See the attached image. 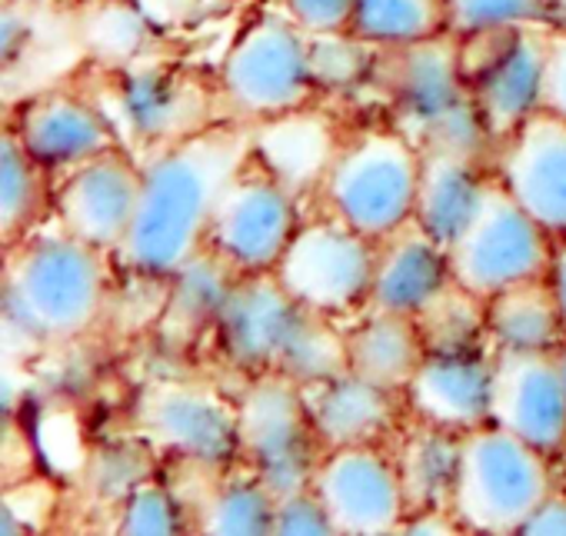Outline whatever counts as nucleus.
<instances>
[{
  "label": "nucleus",
  "instance_id": "obj_4",
  "mask_svg": "<svg viewBox=\"0 0 566 536\" xmlns=\"http://www.w3.org/2000/svg\"><path fill=\"white\" fill-rule=\"evenodd\" d=\"M377 51H384V57L374 71L390 91L403 134L423 150H453L476 160H486L490 150H496L460 74L453 34Z\"/></svg>",
  "mask_w": 566,
  "mask_h": 536
},
{
  "label": "nucleus",
  "instance_id": "obj_31",
  "mask_svg": "<svg viewBox=\"0 0 566 536\" xmlns=\"http://www.w3.org/2000/svg\"><path fill=\"white\" fill-rule=\"evenodd\" d=\"M273 516H276V493L243 470L240 476L223 480L200 516L203 533H223V536H256V533H273Z\"/></svg>",
  "mask_w": 566,
  "mask_h": 536
},
{
  "label": "nucleus",
  "instance_id": "obj_17",
  "mask_svg": "<svg viewBox=\"0 0 566 536\" xmlns=\"http://www.w3.org/2000/svg\"><path fill=\"white\" fill-rule=\"evenodd\" d=\"M493 174L556 240L566 237V120L539 107L493 150Z\"/></svg>",
  "mask_w": 566,
  "mask_h": 536
},
{
  "label": "nucleus",
  "instance_id": "obj_13",
  "mask_svg": "<svg viewBox=\"0 0 566 536\" xmlns=\"http://www.w3.org/2000/svg\"><path fill=\"white\" fill-rule=\"evenodd\" d=\"M134 420L154 446L193 466L220 470L237 460V397L230 400L207 383H150Z\"/></svg>",
  "mask_w": 566,
  "mask_h": 536
},
{
  "label": "nucleus",
  "instance_id": "obj_22",
  "mask_svg": "<svg viewBox=\"0 0 566 536\" xmlns=\"http://www.w3.org/2000/svg\"><path fill=\"white\" fill-rule=\"evenodd\" d=\"M490 170L483 160L453 150H423L413 220L450 246L480 207Z\"/></svg>",
  "mask_w": 566,
  "mask_h": 536
},
{
  "label": "nucleus",
  "instance_id": "obj_35",
  "mask_svg": "<svg viewBox=\"0 0 566 536\" xmlns=\"http://www.w3.org/2000/svg\"><path fill=\"white\" fill-rule=\"evenodd\" d=\"M273 533L291 536V533H304V536H331L334 523L327 506L321 503V496L314 493V486L294 490L287 496H276V516H273Z\"/></svg>",
  "mask_w": 566,
  "mask_h": 536
},
{
  "label": "nucleus",
  "instance_id": "obj_40",
  "mask_svg": "<svg viewBox=\"0 0 566 536\" xmlns=\"http://www.w3.org/2000/svg\"><path fill=\"white\" fill-rule=\"evenodd\" d=\"M556 291V301H559V311L566 317V237L556 240L553 246V263H549V277H546Z\"/></svg>",
  "mask_w": 566,
  "mask_h": 536
},
{
  "label": "nucleus",
  "instance_id": "obj_23",
  "mask_svg": "<svg viewBox=\"0 0 566 536\" xmlns=\"http://www.w3.org/2000/svg\"><path fill=\"white\" fill-rule=\"evenodd\" d=\"M423 360L427 347L410 314L367 307L364 317L347 330V370L377 387L407 393Z\"/></svg>",
  "mask_w": 566,
  "mask_h": 536
},
{
  "label": "nucleus",
  "instance_id": "obj_9",
  "mask_svg": "<svg viewBox=\"0 0 566 536\" xmlns=\"http://www.w3.org/2000/svg\"><path fill=\"white\" fill-rule=\"evenodd\" d=\"M553 246L556 237L533 220L490 170L476 213L447 246L450 277L480 297H493L503 287L549 277Z\"/></svg>",
  "mask_w": 566,
  "mask_h": 536
},
{
  "label": "nucleus",
  "instance_id": "obj_21",
  "mask_svg": "<svg viewBox=\"0 0 566 536\" xmlns=\"http://www.w3.org/2000/svg\"><path fill=\"white\" fill-rule=\"evenodd\" d=\"M450 281L447 246L430 237L417 220H407L394 233L377 240L370 311L417 314Z\"/></svg>",
  "mask_w": 566,
  "mask_h": 536
},
{
  "label": "nucleus",
  "instance_id": "obj_29",
  "mask_svg": "<svg viewBox=\"0 0 566 536\" xmlns=\"http://www.w3.org/2000/svg\"><path fill=\"white\" fill-rule=\"evenodd\" d=\"M48 170L8 127L0 137V233L8 246L34 230L48 207Z\"/></svg>",
  "mask_w": 566,
  "mask_h": 536
},
{
  "label": "nucleus",
  "instance_id": "obj_38",
  "mask_svg": "<svg viewBox=\"0 0 566 536\" xmlns=\"http://www.w3.org/2000/svg\"><path fill=\"white\" fill-rule=\"evenodd\" d=\"M520 533H536V536H553V533H559V536H566V486L563 490H553L536 509H533V516L523 523V529Z\"/></svg>",
  "mask_w": 566,
  "mask_h": 536
},
{
  "label": "nucleus",
  "instance_id": "obj_34",
  "mask_svg": "<svg viewBox=\"0 0 566 536\" xmlns=\"http://www.w3.org/2000/svg\"><path fill=\"white\" fill-rule=\"evenodd\" d=\"M184 523H187L184 509L164 483H137L120 506L117 529L154 536V533H180Z\"/></svg>",
  "mask_w": 566,
  "mask_h": 536
},
{
  "label": "nucleus",
  "instance_id": "obj_11",
  "mask_svg": "<svg viewBox=\"0 0 566 536\" xmlns=\"http://www.w3.org/2000/svg\"><path fill=\"white\" fill-rule=\"evenodd\" d=\"M301 223L297 190L283 183L266 164L250 157L213 207L207 246L240 274H266L280 263Z\"/></svg>",
  "mask_w": 566,
  "mask_h": 536
},
{
  "label": "nucleus",
  "instance_id": "obj_5",
  "mask_svg": "<svg viewBox=\"0 0 566 536\" xmlns=\"http://www.w3.org/2000/svg\"><path fill=\"white\" fill-rule=\"evenodd\" d=\"M553 490V456L496 423L463 433L450 493L463 533H520Z\"/></svg>",
  "mask_w": 566,
  "mask_h": 536
},
{
  "label": "nucleus",
  "instance_id": "obj_27",
  "mask_svg": "<svg viewBox=\"0 0 566 536\" xmlns=\"http://www.w3.org/2000/svg\"><path fill=\"white\" fill-rule=\"evenodd\" d=\"M240 271L230 266L217 250L203 246L187 266L167 281L174 284V297L164 314V330L174 340H193L203 330H213Z\"/></svg>",
  "mask_w": 566,
  "mask_h": 536
},
{
  "label": "nucleus",
  "instance_id": "obj_6",
  "mask_svg": "<svg viewBox=\"0 0 566 536\" xmlns=\"http://www.w3.org/2000/svg\"><path fill=\"white\" fill-rule=\"evenodd\" d=\"M423 170V147L397 130H364L337 147L321 197L327 213L340 217L370 240H380L413 220Z\"/></svg>",
  "mask_w": 566,
  "mask_h": 536
},
{
  "label": "nucleus",
  "instance_id": "obj_19",
  "mask_svg": "<svg viewBox=\"0 0 566 536\" xmlns=\"http://www.w3.org/2000/svg\"><path fill=\"white\" fill-rule=\"evenodd\" d=\"M324 450L390 446L410 420L407 397L364 380L354 370L304 387Z\"/></svg>",
  "mask_w": 566,
  "mask_h": 536
},
{
  "label": "nucleus",
  "instance_id": "obj_7",
  "mask_svg": "<svg viewBox=\"0 0 566 536\" xmlns=\"http://www.w3.org/2000/svg\"><path fill=\"white\" fill-rule=\"evenodd\" d=\"M324 456L304 383L253 374L237 393V460L276 496L311 486Z\"/></svg>",
  "mask_w": 566,
  "mask_h": 536
},
{
  "label": "nucleus",
  "instance_id": "obj_2",
  "mask_svg": "<svg viewBox=\"0 0 566 536\" xmlns=\"http://www.w3.org/2000/svg\"><path fill=\"white\" fill-rule=\"evenodd\" d=\"M213 337L227 364L247 377L283 374L307 387L347 370V330L294 301L273 271L237 277Z\"/></svg>",
  "mask_w": 566,
  "mask_h": 536
},
{
  "label": "nucleus",
  "instance_id": "obj_30",
  "mask_svg": "<svg viewBox=\"0 0 566 536\" xmlns=\"http://www.w3.org/2000/svg\"><path fill=\"white\" fill-rule=\"evenodd\" d=\"M350 34L374 48H403L450 34L447 0H357Z\"/></svg>",
  "mask_w": 566,
  "mask_h": 536
},
{
  "label": "nucleus",
  "instance_id": "obj_1",
  "mask_svg": "<svg viewBox=\"0 0 566 536\" xmlns=\"http://www.w3.org/2000/svg\"><path fill=\"white\" fill-rule=\"evenodd\" d=\"M253 157V130L243 124H207L164 144L144 164L134 227L117 253L127 271L170 281L203 246L223 187Z\"/></svg>",
  "mask_w": 566,
  "mask_h": 536
},
{
  "label": "nucleus",
  "instance_id": "obj_8",
  "mask_svg": "<svg viewBox=\"0 0 566 536\" xmlns=\"http://www.w3.org/2000/svg\"><path fill=\"white\" fill-rule=\"evenodd\" d=\"M317 87L311 34L287 14H263L220 64V97L247 124L297 114Z\"/></svg>",
  "mask_w": 566,
  "mask_h": 536
},
{
  "label": "nucleus",
  "instance_id": "obj_33",
  "mask_svg": "<svg viewBox=\"0 0 566 536\" xmlns=\"http://www.w3.org/2000/svg\"><path fill=\"white\" fill-rule=\"evenodd\" d=\"M367 48H374V44L360 41L350 31H344V34H311V57H314L317 84H334V87L357 84L377 64V61H370Z\"/></svg>",
  "mask_w": 566,
  "mask_h": 536
},
{
  "label": "nucleus",
  "instance_id": "obj_25",
  "mask_svg": "<svg viewBox=\"0 0 566 536\" xmlns=\"http://www.w3.org/2000/svg\"><path fill=\"white\" fill-rule=\"evenodd\" d=\"M460 443H463V433L433 427L427 420L410 417L403 423V430L390 443V453L397 460V473H400V486H403L410 513L450 506L457 463H460Z\"/></svg>",
  "mask_w": 566,
  "mask_h": 536
},
{
  "label": "nucleus",
  "instance_id": "obj_15",
  "mask_svg": "<svg viewBox=\"0 0 566 536\" xmlns=\"http://www.w3.org/2000/svg\"><path fill=\"white\" fill-rule=\"evenodd\" d=\"M140 187H144V164L124 154V147H114L57 177V190H54L57 227L117 256L134 227Z\"/></svg>",
  "mask_w": 566,
  "mask_h": 536
},
{
  "label": "nucleus",
  "instance_id": "obj_14",
  "mask_svg": "<svg viewBox=\"0 0 566 536\" xmlns=\"http://www.w3.org/2000/svg\"><path fill=\"white\" fill-rule=\"evenodd\" d=\"M311 486L327 506L334 533H400L410 516L390 446L324 450Z\"/></svg>",
  "mask_w": 566,
  "mask_h": 536
},
{
  "label": "nucleus",
  "instance_id": "obj_37",
  "mask_svg": "<svg viewBox=\"0 0 566 536\" xmlns=\"http://www.w3.org/2000/svg\"><path fill=\"white\" fill-rule=\"evenodd\" d=\"M543 107L566 120V31H553V28H549V44H546Z\"/></svg>",
  "mask_w": 566,
  "mask_h": 536
},
{
  "label": "nucleus",
  "instance_id": "obj_39",
  "mask_svg": "<svg viewBox=\"0 0 566 536\" xmlns=\"http://www.w3.org/2000/svg\"><path fill=\"white\" fill-rule=\"evenodd\" d=\"M21 38H31L28 14L18 11V0H8L4 21H0V41H4V61L14 64L21 57Z\"/></svg>",
  "mask_w": 566,
  "mask_h": 536
},
{
  "label": "nucleus",
  "instance_id": "obj_32",
  "mask_svg": "<svg viewBox=\"0 0 566 536\" xmlns=\"http://www.w3.org/2000/svg\"><path fill=\"white\" fill-rule=\"evenodd\" d=\"M549 0H447L450 34H476L490 28H539L549 24Z\"/></svg>",
  "mask_w": 566,
  "mask_h": 536
},
{
  "label": "nucleus",
  "instance_id": "obj_12",
  "mask_svg": "<svg viewBox=\"0 0 566 536\" xmlns=\"http://www.w3.org/2000/svg\"><path fill=\"white\" fill-rule=\"evenodd\" d=\"M470 38H476L486 54L473 57L457 48L460 74L490 140L500 144L543 107L549 28H490Z\"/></svg>",
  "mask_w": 566,
  "mask_h": 536
},
{
  "label": "nucleus",
  "instance_id": "obj_36",
  "mask_svg": "<svg viewBox=\"0 0 566 536\" xmlns=\"http://www.w3.org/2000/svg\"><path fill=\"white\" fill-rule=\"evenodd\" d=\"M283 8L307 34H344L354 24L357 0H283Z\"/></svg>",
  "mask_w": 566,
  "mask_h": 536
},
{
  "label": "nucleus",
  "instance_id": "obj_28",
  "mask_svg": "<svg viewBox=\"0 0 566 536\" xmlns=\"http://www.w3.org/2000/svg\"><path fill=\"white\" fill-rule=\"evenodd\" d=\"M413 324L427 354H473L490 350L486 337V297L473 294L460 281H447L417 314Z\"/></svg>",
  "mask_w": 566,
  "mask_h": 536
},
{
  "label": "nucleus",
  "instance_id": "obj_41",
  "mask_svg": "<svg viewBox=\"0 0 566 536\" xmlns=\"http://www.w3.org/2000/svg\"><path fill=\"white\" fill-rule=\"evenodd\" d=\"M559 364H563V377H566V344H563V350H559Z\"/></svg>",
  "mask_w": 566,
  "mask_h": 536
},
{
  "label": "nucleus",
  "instance_id": "obj_20",
  "mask_svg": "<svg viewBox=\"0 0 566 536\" xmlns=\"http://www.w3.org/2000/svg\"><path fill=\"white\" fill-rule=\"evenodd\" d=\"M403 397L410 417L453 433H470L490 423L493 350L427 354Z\"/></svg>",
  "mask_w": 566,
  "mask_h": 536
},
{
  "label": "nucleus",
  "instance_id": "obj_16",
  "mask_svg": "<svg viewBox=\"0 0 566 536\" xmlns=\"http://www.w3.org/2000/svg\"><path fill=\"white\" fill-rule=\"evenodd\" d=\"M490 423L546 456L566 453V377L556 354L493 350Z\"/></svg>",
  "mask_w": 566,
  "mask_h": 536
},
{
  "label": "nucleus",
  "instance_id": "obj_42",
  "mask_svg": "<svg viewBox=\"0 0 566 536\" xmlns=\"http://www.w3.org/2000/svg\"><path fill=\"white\" fill-rule=\"evenodd\" d=\"M21 4H51V0H21Z\"/></svg>",
  "mask_w": 566,
  "mask_h": 536
},
{
  "label": "nucleus",
  "instance_id": "obj_10",
  "mask_svg": "<svg viewBox=\"0 0 566 536\" xmlns=\"http://www.w3.org/2000/svg\"><path fill=\"white\" fill-rule=\"evenodd\" d=\"M377 240L364 237L334 213L304 220L291 246L273 266L276 281L294 301L324 317H354L367 311L374 284Z\"/></svg>",
  "mask_w": 566,
  "mask_h": 536
},
{
  "label": "nucleus",
  "instance_id": "obj_26",
  "mask_svg": "<svg viewBox=\"0 0 566 536\" xmlns=\"http://www.w3.org/2000/svg\"><path fill=\"white\" fill-rule=\"evenodd\" d=\"M120 111L140 137L167 144L210 124L197 87L164 71L127 74L120 87Z\"/></svg>",
  "mask_w": 566,
  "mask_h": 536
},
{
  "label": "nucleus",
  "instance_id": "obj_3",
  "mask_svg": "<svg viewBox=\"0 0 566 536\" xmlns=\"http://www.w3.org/2000/svg\"><path fill=\"white\" fill-rule=\"evenodd\" d=\"M111 253L67 230L28 233L8 246L4 320L24 340L67 344L97 327L111 294Z\"/></svg>",
  "mask_w": 566,
  "mask_h": 536
},
{
  "label": "nucleus",
  "instance_id": "obj_24",
  "mask_svg": "<svg viewBox=\"0 0 566 536\" xmlns=\"http://www.w3.org/2000/svg\"><path fill=\"white\" fill-rule=\"evenodd\" d=\"M490 350L513 354H556L566 344V317L546 277L503 287L486 297Z\"/></svg>",
  "mask_w": 566,
  "mask_h": 536
},
{
  "label": "nucleus",
  "instance_id": "obj_18",
  "mask_svg": "<svg viewBox=\"0 0 566 536\" xmlns=\"http://www.w3.org/2000/svg\"><path fill=\"white\" fill-rule=\"evenodd\" d=\"M11 130L51 177H61L120 147L111 120L94 104L67 91H44L28 97L14 111Z\"/></svg>",
  "mask_w": 566,
  "mask_h": 536
}]
</instances>
